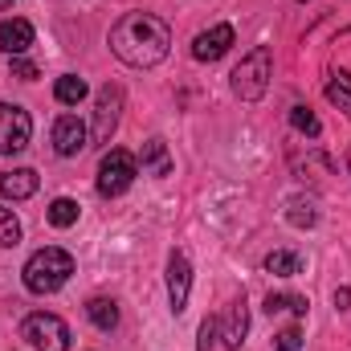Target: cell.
I'll list each match as a JSON object with an SVG mask.
<instances>
[{"mask_svg":"<svg viewBox=\"0 0 351 351\" xmlns=\"http://www.w3.org/2000/svg\"><path fill=\"white\" fill-rule=\"evenodd\" d=\"M53 94H58V102H66V106H78V102L90 94V86L78 78V74H62V78H58V86H53Z\"/></svg>","mask_w":351,"mask_h":351,"instance_id":"obj_16","label":"cell"},{"mask_svg":"<svg viewBox=\"0 0 351 351\" xmlns=\"http://www.w3.org/2000/svg\"><path fill=\"white\" fill-rule=\"evenodd\" d=\"M217 335H221V323H217V319H204V323H200V343H196V351H213Z\"/></svg>","mask_w":351,"mask_h":351,"instance_id":"obj_22","label":"cell"},{"mask_svg":"<svg viewBox=\"0 0 351 351\" xmlns=\"http://www.w3.org/2000/svg\"><path fill=\"white\" fill-rule=\"evenodd\" d=\"M70 274H74V258H70L62 245L37 250V254L25 262V269H21L29 294H58V290L70 282Z\"/></svg>","mask_w":351,"mask_h":351,"instance_id":"obj_2","label":"cell"},{"mask_svg":"<svg viewBox=\"0 0 351 351\" xmlns=\"http://www.w3.org/2000/svg\"><path fill=\"white\" fill-rule=\"evenodd\" d=\"M135 176H139L135 156L110 147V152L102 156V164H98V196H123V192L135 184Z\"/></svg>","mask_w":351,"mask_h":351,"instance_id":"obj_4","label":"cell"},{"mask_svg":"<svg viewBox=\"0 0 351 351\" xmlns=\"http://www.w3.org/2000/svg\"><path fill=\"white\" fill-rule=\"evenodd\" d=\"M306 306H311V302H306L302 294H290V302H286V311H294V315H306Z\"/></svg>","mask_w":351,"mask_h":351,"instance_id":"obj_26","label":"cell"},{"mask_svg":"<svg viewBox=\"0 0 351 351\" xmlns=\"http://www.w3.org/2000/svg\"><path fill=\"white\" fill-rule=\"evenodd\" d=\"M12 74H16V78H37V66H33V62H21V58H12Z\"/></svg>","mask_w":351,"mask_h":351,"instance_id":"obj_24","label":"cell"},{"mask_svg":"<svg viewBox=\"0 0 351 351\" xmlns=\"http://www.w3.org/2000/svg\"><path fill=\"white\" fill-rule=\"evenodd\" d=\"M188 290H192V265L180 250H172V258H168V302H172L176 315L188 306Z\"/></svg>","mask_w":351,"mask_h":351,"instance_id":"obj_10","label":"cell"},{"mask_svg":"<svg viewBox=\"0 0 351 351\" xmlns=\"http://www.w3.org/2000/svg\"><path fill=\"white\" fill-rule=\"evenodd\" d=\"M327 98L339 106V110H351V74H335L327 82Z\"/></svg>","mask_w":351,"mask_h":351,"instance_id":"obj_21","label":"cell"},{"mask_svg":"<svg viewBox=\"0 0 351 351\" xmlns=\"http://www.w3.org/2000/svg\"><path fill=\"white\" fill-rule=\"evenodd\" d=\"M21 335L37 351H70V327L58 315H45V311L41 315H29L25 327H21Z\"/></svg>","mask_w":351,"mask_h":351,"instance_id":"obj_5","label":"cell"},{"mask_svg":"<svg viewBox=\"0 0 351 351\" xmlns=\"http://www.w3.org/2000/svg\"><path fill=\"white\" fill-rule=\"evenodd\" d=\"M37 192V172L33 168H12V172L0 176V196L8 200H29Z\"/></svg>","mask_w":351,"mask_h":351,"instance_id":"obj_14","label":"cell"},{"mask_svg":"<svg viewBox=\"0 0 351 351\" xmlns=\"http://www.w3.org/2000/svg\"><path fill=\"white\" fill-rule=\"evenodd\" d=\"M286 302H290V294H265V311L274 315V311H286Z\"/></svg>","mask_w":351,"mask_h":351,"instance_id":"obj_25","label":"cell"},{"mask_svg":"<svg viewBox=\"0 0 351 351\" xmlns=\"http://www.w3.org/2000/svg\"><path fill=\"white\" fill-rule=\"evenodd\" d=\"M86 315L98 331H114V327H119V302H114V298H90Z\"/></svg>","mask_w":351,"mask_h":351,"instance_id":"obj_15","label":"cell"},{"mask_svg":"<svg viewBox=\"0 0 351 351\" xmlns=\"http://www.w3.org/2000/svg\"><path fill=\"white\" fill-rule=\"evenodd\" d=\"M290 127H294V131H302V135H311V139H319V135H323V123L311 114V106H290Z\"/></svg>","mask_w":351,"mask_h":351,"instance_id":"obj_19","label":"cell"},{"mask_svg":"<svg viewBox=\"0 0 351 351\" xmlns=\"http://www.w3.org/2000/svg\"><path fill=\"white\" fill-rule=\"evenodd\" d=\"M335 306H339V311H348V306H351V290H348V286H339V290H335Z\"/></svg>","mask_w":351,"mask_h":351,"instance_id":"obj_27","label":"cell"},{"mask_svg":"<svg viewBox=\"0 0 351 351\" xmlns=\"http://www.w3.org/2000/svg\"><path fill=\"white\" fill-rule=\"evenodd\" d=\"M16 241H21V221H16L12 208L0 204V250H8V245H16Z\"/></svg>","mask_w":351,"mask_h":351,"instance_id":"obj_20","label":"cell"},{"mask_svg":"<svg viewBox=\"0 0 351 351\" xmlns=\"http://www.w3.org/2000/svg\"><path fill=\"white\" fill-rule=\"evenodd\" d=\"M269 78H274V53H269V45H254L233 70V94L241 102H262Z\"/></svg>","mask_w":351,"mask_h":351,"instance_id":"obj_3","label":"cell"},{"mask_svg":"<svg viewBox=\"0 0 351 351\" xmlns=\"http://www.w3.org/2000/svg\"><path fill=\"white\" fill-rule=\"evenodd\" d=\"M86 143H90V131L78 114H62V119L53 123V152H58L62 160H74L78 152H86Z\"/></svg>","mask_w":351,"mask_h":351,"instance_id":"obj_8","label":"cell"},{"mask_svg":"<svg viewBox=\"0 0 351 351\" xmlns=\"http://www.w3.org/2000/svg\"><path fill=\"white\" fill-rule=\"evenodd\" d=\"M229 45H233V25H213V29L196 33L192 58H196V62H221V58L229 53Z\"/></svg>","mask_w":351,"mask_h":351,"instance_id":"obj_9","label":"cell"},{"mask_svg":"<svg viewBox=\"0 0 351 351\" xmlns=\"http://www.w3.org/2000/svg\"><path fill=\"white\" fill-rule=\"evenodd\" d=\"M265 269H269V274H278V278H290V274H298V269H302V258H298V254H290V250H274V254L265 258Z\"/></svg>","mask_w":351,"mask_h":351,"instance_id":"obj_18","label":"cell"},{"mask_svg":"<svg viewBox=\"0 0 351 351\" xmlns=\"http://www.w3.org/2000/svg\"><path fill=\"white\" fill-rule=\"evenodd\" d=\"M245 331H250V311H245V298H237L229 311H225V323H221V343L229 351H237L245 343Z\"/></svg>","mask_w":351,"mask_h":351,"instance_id":"obj_11","label":"cell"},{"mask_svg":"<svg viewBox=\"0 0 351 351\" xmlns=\"http://www.w3.org/2000/svg\"><path fill=\"white\" fill-rule=\"evenodd\" d=\"M29 45H33V25H29V21L12 16V21L0 25V49H4L8 58H21Z\"/></svg>","mask_w":351,"mask_h":351,"instance_id":"obj_12","label":"cell"},{"mask_svg":"<svg viewBox=\"0 0 351 351\" xmlns=\"http://www.w3.org/2000/svg\"><path fill=\"white\" fill-rule=\"evenodd\" d=\"M45 217H49V225H53V229H70V225L78 221V200L58 196V200L49 204V213H45Z\"/></svg>","mask_w":351,"mask_h":351,"instance_id":"obj_17","label":"cell"},{"mask_svg":"<svg viewBox=\"0 0 351 351\" xmlns=\"http://www.w3.org/2000/svg\"><path fill=\"white\" fill-rule=\"evenodd\" d=\"M29 135H33V119L25 106L16 102H0V156H16L29 147Z\"/></svg>","mask_w":351,"mask_h":351,"instance_id":"obj_6","label":"cell"},{"mask_svg":"<svg viewBox=\"0 0 351 351\" xmlns=\"http://www.w3.org/2000/svg\"><path fill=\"white\" fill-rule=\"evenodd\" d=\"M119 114H123V90L102 86L98 98H94V131H90V139L94 143H110V135L119 127Z\"/></svg>","mask_w":351,"mask_h":351,"instance_id":"obj_7","label":"cell"},{"mask_svg":"<svg viewBox=\"0 0 351 351\" xmlns=\"http://www.w3.org/2000/svg\"><path fill=\"white\" fill-rule=\"evenodd\" d=\"M12 4H16V0H0V8H12Z\"/></svg>","mask_w":351,"mask_h":351,"instance_id":"obj_28","label":"cell"},{"mask_svg":"<svg viewBox=\"0 0 351 351\" xmlns=\"http://www.w3.org/2000/svg\"><path fill=\"white\" fill-rule=\"evenodd\" d=\"M172 49V29L156 12H127L110 29V53L131 66V70H152L168 58Z\"/></svg>","mask_w":351,"mask_h":351,"instance_id":"obj_1","label":"cell"},{"mask_svg":"<svg viewBox=\"0 0 351 351\" xmlns=\"http://www.w3.org/2000/svg\"><path fill=\"white\" fill-rule=\"evenodd\" d=\"M274 348L278 351H302V331H298V327H286V331L274 339Z\"/></svg>","mask_w":351,"mask_h":351,"instance_id":"obj_23","label":"cell"},{"mask_svg":"<svg viewBox=\"0 0 351 351\" xmlns=\"http://www.w3.org/2000/svg\"><path fill=\"white\" fill-rule=\"evenodd\" d=\"M139 168L143 176H172V152L164 139H147L143 152H139Z\"/></svg>","mask_w":351,"mask_h":351,"instance_id":"obj_13","label":"cell"}]
</instances>
